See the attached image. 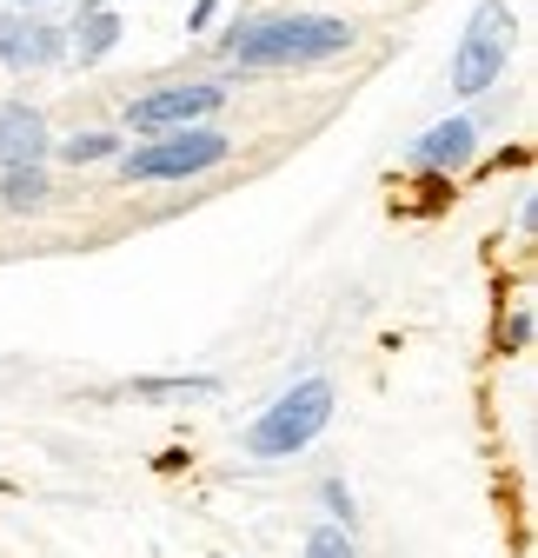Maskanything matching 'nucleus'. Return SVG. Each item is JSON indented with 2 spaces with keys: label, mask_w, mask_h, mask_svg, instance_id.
Instances as JSON below:
<instances>
[{
  "label": "nucleus",
  "mask_w": 538,
  "mask_h": 558,
  "mask_svg": "<svg viewBox=\"0 0 538 558\" xmlns=\"http://www.w3.org/2000/svg\"><path fill=\"white\" fill-rule=\"evenodd\" d=\"M14 8H40V0H14Z\"/></svg>",
  "instance_id": "nucleus-18"
},
{
  "label": "nucleus",
  "mask_w": 538,
  "mask_h": 558,
  "mask_svg": "<svg viewBox=\"0 0 538 558\" xmlns=\"http://www.w3.org/2000/svg\"><path fill=\"white\" fill-rule=\"evenodd\" d=\"M512 60V8L505 0H479L473 21H465V40L452 47V94H486Z\"/></svg>",
  "instance_id": "nucleus-3"
},
{
  "label": "nucleus",
  "mask_w": 538,
  "mask_h": 558,
  "mask_svg": "<svg viewBox=\"0 0 538 558\" xmlns=\"http://www.w3.org/2000/svg\"><path fill=\"white\" fill-rule=\"evenodd\" d=\"M332 426V379H293L273 405H266L253 426L240 433V446L253 452V459H293V452H306L319 433Z\"/></svg>",
  "instance_id": "nucleus-2"
},
{
  "label": "nucleus",
  "mask_w": 538,
  "mask_h": 558,
  "mask_svg": "<svg viewBox=\"0 0 538 558\" xmlns=\"http://www.w3.org/2000/svg\"><path fill=\"white\" fill-rule=\"evenodd\" d=\"M233 154V140L220 126H180V133H160L154 147H133L120 160L126 180H193V173H207Z\"/></svg>",
  "instance_id": "nucleus-4"
},
{
  "label": "nucleus",
  "mask_w": 538,
  "mask_h": 558,
  "mask_svg": "<svg viewBox=\"0 0 538 558\" xmlns=\"http://www.w3.org/2000/svg\"><path fill=\"white\" fill-rule=\"evenodd\" d=\"M319 506H326V519H332V525H346V532H353L359 506H353V493H346V478H319Z\"/></svg>",
  "instance_id": "nucleus-14"
},
{
  "label": "nucleus",
  "mask_w": 538,
  "mask_h": 558,
  "mask_svg": "<svg viewBox=\"0 0 538 558\" xmlns=\"http://www.w3.org/2000/svg\"><path fill=\"white\" fill-rule=\"evenodd\" d=\"M113 40H120V14L107 8V0H87V14H81V27H74V47H81V60H100Z\"/></svg>",
  "instance_id": "nucleus-9"
},
{
  "label": "nucleus",
  "mask_w": 538,
  "mask_h": 558,
  "mask_svg": "<svg viewBox=\"0 0 538 558\" xmlns=\"http://www.w3.org/2000/svg\"><path fill=\"white\" fill-rule=\"evenodd\" d=\"M0 60L8 66H53L60 60V34L34 27L27 14H0Z\"/></svg>",
  "instance_id": "nucleus-7"
},
{
  "label": "nucleus",
  "mask_w": 538,
  "mask_h": 558,
  "mask_svg": "<svg viewBox=\"0 0 538 558\" xmlns=\"http://www.w3.org/2000/svg\"><path fill=\"white\" fill-rule=\"evenodd\" d=\"M353 47V27L340 14H253L227 27V60L253 74H280V66H319Z\"/></svg>",
  "instance_id": "nucleus-1"
},
{
  "label": "nucleus",
  "mask_w": 538,
  "mask_h": 558,
  "mask_svg": "<svg viewBox=\"0 0 538 558\" xmlns=\"http://www.w3.org/2000/svg\"><path fill=\"white\" fill-rule=\"evenodd\" d=\"M299 558H359V545H353V532H346V525L319 519V525H306V538H299Z\"/></svg>",
  "instance_id": "nucleus-12"
},
{
  "label": "nucleus",
  "mask_w": 538,
  "mask_h": 558,
  "mask_svg": "<svg viewBox=\"0 0 538 558\" xmlns=\"http://www.w3.org/2000/svg\"><path fill=\"white\" fill-rule=\"evenodd\" d=\"M473 120H445V126H432L419 147H413V167H426V173H458L465 167V154H473Z\"/></svg>",
  "instance_id": "nucleus-8"
},
{
  "label": "nucleus",
  "mask_w": 538,
  "mask_h": 558,
  "mask_svg": "<svg viewBox=\"0 0 538 558\" xmlns=\"http://www.w3.org/2000/svg\"><path fill=\"white\" fill-rule=\"evenodd\" d=\"M525 339H531V313L518 306V313H512V319L499 326V345H512V353H518V345H525Z\"/></svg>",
  "instance_id": "nucleus-15"
},
{
  "label": "nucleus",
  "mask_w": 538,
  "mask_h": 558,
  "mask_svg": "<svg viewBox=\"0 0 538 558\" xmlns=\"http://www.w3.org/2000/svg\"><path fill=\"white\" fill-rule=\"evenodd\" d=\"M126 392L133 399H213L220 379H207V373H186V379H133Z\"/></svg>",
  "instance_id": "nucleus-11"
},
{
  "label": "nucleus",
  "mask_w": 538,
  "mask_h": 558,
  "mask_svg": "<svg viewBox=\"0 0 538 558\" xmlns=\"http://www.w3.org/2000/svg\"><path fill=\"white\" fill-rule=\"evenodd\" d=\"M213 14H220V0H199V8H193V27H207Z\"/></svg>",
  "instance_id": "nucleus-17"
},
{
  "label": "nucleus",
  "mask_w": 538,
  "mask_h": 558,
  "mask_svg": "<svg viewBox=\"0 0 538 558\" xmlns=\"http://www.w3.org/2000/svg\"><path fill=\"white\" fill-rule=\"evenodd\" d=\"M66 160H74V167H94V160H107V154H120V140L113 133H74V140H66V147H60Z\"/></svg>",
  "instance_id": "nucleus-13"
},
{
  "label": "nucleus",
  "mask_w": 538,
  "mask_h": 558,
  "mask_svg": "<svg viewBox=\"0 0 538 558\" xmlns=\"http://www.w3.org/2000/svg\"><path fill=\"white\" fill-rule=\"evenodd\" d=\"M531 227H538V199L525 193V199H518V233H531Z\"/></svg>",
  "instance_id": "nucleus-16"
},
{
  "label": "nucleus",
  "mask_w": 538,
  "mask_h": 558,
  "mask_svg": "<svg viewBox=\"0 0 538 558\" xmlns=\"http://www.w3.org/2000/svg\"><path fill=\"white\" fill-rule=\"evenodd\" d=\"M220 107H227V87L220 81H186V87H160L147 100H133L126 120H133V133H180V126H199V120L220 113Z\"/></svg>",
  "instance_id": "nucleus-5"
},
{
  "label": "nucleus",
  "mask_w": 538,
  "mask_h": 558,
  "mask_svg": "<svg viewBox=\"0 0 538 558\" xmlns=\"http://www.w3.org/2000/svg\"><path fill=\"white\" fill-rule=\"evenodd\" d=\"M47 160V120L27 100H0V173Z\"/></svg>",
  "instance_id": "nucleus-6"
},
{
  "label": "nucleus",
  "mask_w": 538,
  "mask_h": 558,
  "mask_svg": "<svg viewBox=\"0 0 538 558\" xmlns=\"http://www.w3.org/2000/svg\"><path fill=\"white\" fill-rule=\"evenodd\" d=\"M0 199H8L14 214H34V206L47 199V167H8L0 173Z\"/></svg>",
  "instance_id": "nucleus-10"
}]
</instances>
